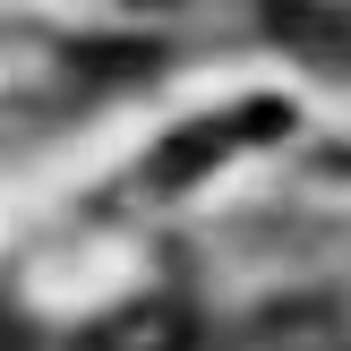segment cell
<instances>
[{
    "instance_id": "obj_1",
    "label": "cell",
    "mask_w": 351,
    "mask_h": 351,
    "mask_svg": "<svg viewBox=\"0 0 351 351\" xmlns=\"http://www.w3.org/2000/svg\"><path fill=\"white\" fill-rule=\"evenodd\" d=\"M283 129H291V112H283V103H240V120H215V129H180L163 154H154V171H146V180H154V189H180L189 171L223 163L232 146H249V137H283Z\"/></svg>"
},
{
    "instance_id": "obj_2",
    "label": "cell",
    "mask_w": 351,
    "mask_h": 351,
    "mask_svg": "<svg viewBox=\"0 0 351 351\" xmlns=\"http://www.w3.org/2000/svg\"><path fill=\"white\" fill-rule=\"evenodd\" d=\"M86 351H197V317L180 300H137L120 317H103L86 335Z\"/></svg>"
}]
</instances>
